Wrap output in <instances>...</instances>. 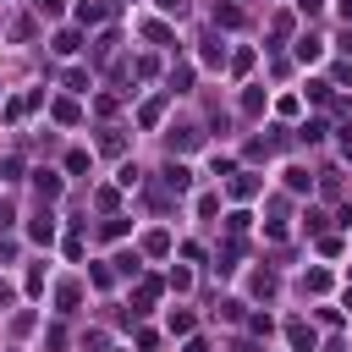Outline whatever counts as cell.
<instances>
[{
	"label": "cell",
	"instance_id": "cell-13",
	"mask_svg": "<svg viewBox=\"0 0 352 352\" xmlns=\"http://www.w3.org/2000/svg\"><path fill=\"white\" fill-rule=\"evenodd\" d=\"M286 341H292L297 352H314V330H308L302 319H292V324H286Z\"/></svg>",
	"mask_w": 352,
	"mask_h": 352
},
{
	"label": "cell",
	"instance_id": "cell-7",
	"mask_svg": "<svg viewBox=\"0 0 352 352\" xmlns=\"http://www.w3.org/2000/svg\"><path fill=\"white\" fill-rule=\"evenodd\" d=\"M104 16H110L104 0H82V6H77V22H82V28H94V22H104Z\"/></svg>",
	"mask_w": 352,
	"mask_h": 352
},
{
	"label": "cell",
	"instance_id": "cell-44",
	"mask_svg": "<svg viewBox=\"0 0 352 352\" xmlns=\"http://www.w3.org/2000/svg\"><path fill=\"white\" fill-rule=\"evenodd\" d=\"M341 154H346V160H352V126H346V132H341Z\"/></svg>",
	"mask_w": 352,
	"mask_h": 352
},
{
	"label": "cell",
	"instance_id": "cell-43",
	"mask_svg": "<svg viewBox=\"0 0 352 352\" xmlns=\"http://www.w3.org/2000/svg\"><path fill=\"white\" fill-rule=\"evenodd\" d=\"M187 352H209V341H204V336H192V341H187Z\"/></svg>",
	"mask_w": 352,
	"mask_h": 352
},
{
	"label": "cell",
	"instance_id": "cell-16",
	"mask_svg": "<svg viewBox=\"0 0 352 352\" xmlns=\"http://www.w3.org/2000/svg\"><path fill=\"white\" fill-rule=\"evenodd\" d=\"M99 148H104V154H121V148H126V132H121V126H104V132H99Z\"/></svg>",
	"mask_w": 352,
	"mask_h": 352
},
{
	"label": "cell",
	"instance_id": "cell-12",
	"mask_svg": "<svg viewBox=\"0 0 352 352\" xmlns=\"http://www.w3.org/2000/svg\"><path fill=\"white\" fill-rule=\"evenodd\" d=\"M55 302H60V314H72V308L82 302V286H77V280H60V286H55Z\"/></svg>",
	"mask_w": 352,
	"mask_h": 352
},
{
	"label": "cell",
	"instance_id": "cell-41",
	"mask_svg": "<svg viewBox=\"0 0 352 352\" xmlns=\"http://www.w3.org/2000/svg\"><path fill=\"white\" fill-rule=\"evenodd\" d=\"M33 6H38V11H50V16H55V11H60V6H66V0H33Z\"/></svg>",
	"mask_w": 352,
	"mask_h": 352
},
{
	"label": "cell",
	"instance_id": "cell-22",
	"mask_svg": "<svg viewBox=\"0 0 352 352\" xmlns=\"http://www.w3.org/2000/svg\"><path fill=\"white\" fill-rule=\"evenodd\" d=\"M143 38H148V44H170V28H165V22H143Z\"/></svg>",
	"mask_w": 352,
	"mask_h": 352
},
{
	"label": "cell",
	"instance_id": "cell-17",
	"mask_svg": "<svg viewBox=\"0 0 352 352\" xmlns=\"http://www.w3.org/2000/svg\"><path fill=\"white\" fill-rule=\"evenodd\" d=\"M143 253L165 258V253H170V231H148V236H143Z\"/></svg>",
	"mask_w": 352,
	"mask_h": 352
},
{
	"label": "cell",
	"instance_id": "cell-47",
	"mask_svg": "<svg viewBox=\"0 0 352 352\" xmlns=\"http://www.w3.org/2000/svg\"><path fill=\"white\" fill-rule=\"evenodd\" d=\"M324 352H341V346H336V341H330V346H324Z\"/></svg>",
	"mask_w": 352,
	"mask_h": 352
},
{
	"label": "cell",
	"instance_id": "cell-42",
	"mask_svg": "<svg viewBox=\"0 0 352 352\" xmlns=\"http://www.w3.org/2000/svg\"><path fill=\"white\" fill-rule=\"evenodd\" d=\"M154 6H160V11H170V16H176V11H182V6H187V0H154Z\"/></svg>",
	"mask_w": 352,
	"mask_h": 352
},
{
	"label": "cell",
	"instance_id": "cell-24",
	"mask_svg": "<svg viewBox=\"0 0 352 352\" xmlns=\"http://www.w3.org/2000/svg\"><path fill=\"white\" fill-rule=\"evenodd\" d=\"M170 330H176V336H192V314H187V308H170Z\"/></svg>",
	"mask_w": 352,
	"mask_h": 352
},
{
	"label": "cell",
	"instance_id": "cell-36",
	"mask_svg": "<svg viewBox=\"0 0 352 352\" xmlns=\"http://www.w3.org/2000/svg\"><path fill=\"white\" fill-rule=\"evenodd\" d=\"M308 99L314 104H330V82H308Z\"/></svg>",
	"mask_w": 352,
	"mask_h": 352
},
{
	"label": "cell",
	"instance_id": "cell-23",
	"mask_svg": "<svg viewBox=\"0 0 352 352\" xmlns=\"http://www.w3.org/2000/svg\"><path fill=\"white\" fill-rule=\"evenodd\" d=\"M160 116H165V99H148V104H143V116H138V121H143V126H160Z\"/></svg>",
	"mask_w": 352,
	"mask_h": 352
},
{
	"label": "cell",
	"instance_id": "cell-37",
	"mask_svg": "<svg viewBox=\"0 0 352 352\" xmlns=\"http://www.w3.org/2000/svg\"><path fill=\"white\" fill-rule=\"evenodd\" d=\"M116 182H121V187H138V182H143V170H138V165H121V176H116Z\"/></svg>",
	"mask_w": 352,
	"mask_h": 352
},
{
	"label": "cell",
	"instance_id": "cell-31",
	"mask_svg": "<svg viewBox=\"0 0 352 352\" xmlns=\"http://www.w3.org/2000/svg\"><path fill=\"white\" fill-rule=\"evenodd\" d=\"M99 231H104V236H126V214H110Z\"/></svg>",
	"mask_w": 352,
	"mask_h": 352
},
{
	"label": "cell",
	"instance_id": "cell-8",
	"mask_svg": "<svg viewBox=\"0 0 352 352\" xmlns=\"http://www.w3.org/2000/svg\"><path fill=\"white\" fill-rule=\"evenodd\" d=\"M242 22H248V11H242V6H231V0H226V6H214V28H242Z\"/></svg>",
	"mask_w": 352,
	"mask_h": 352
},
{
	"label": "cell",
	"instance_id": "cell-3",
	"mask_svg": "<svg viewBox=\"0 0 352 352\" xmlns=\"http://www.w3.org/2000/svg\"><path fill=\"white\" fill-rule=\"evenodd\" d=\"M116 44H121V38H116V28H104V33L94 38V50H88V55H94V66H104V60L116 55Z\"/></svg>",
	"mask_w": 352,
	"mask_h": 352
},
{
	"label": "cell",
	"instance_id": "cell-6",
	"mask_svg": "<svg viewBox=\"0 0 352 352\" xmlns=\"http://www.w3.org/2000/svg\"><path fill=\"white\" fill-rule=\"evenodd\" d=\"M154 297H160V280L148 275V280H138V297H132V314H148L154 308Z\"/></svg>",
	"mask_w": 352,
	"mask_h": 352
},
{
	"label": "cell",
	"instance_id": "cell-33",
	"mask_svg": "<svg viewBox=\"0 0 352 352\" xmlns=\"http://www.w3.org/2000/svg\"><path fill=\"white\" fill-rule=\"evenodd\" d=\"M11 226H16V204H11V198H0V231H11Z\"/></svg>",
	"mask_w": 352,
	"mask_h": 352
},
{
	"label": "cell",
	"instance_id": "cell-18",
	"mask_svg": "<svg viewBox=\"0 0 352 352\" xmlns=\"http://www.w3.org/2000/svg\"><path fill=\"white\" fill-rule=\"evenodd\" d=\"M302 292L324 297V292H330V270H308V275H302Z\"/></svg>",
	"mask_w": 352,
	"mask_h": 352
},
{
	"label": "cell",
	"instance_id": "cell-4",
	"mask_svg": "<svg viewBox=\"0 0 352 352\" xmlns=\"http://www.w3.org/2000/svg\"><path fill=\"white\" fill-rule=\"evenodd\" d=\"M165 187H170V192H187V187H192V170H187L182 160H170V165H165Z\"/></svg>",
	"mask_w": 352,
	"mask_h": 352
},
{
	"label": "cell",
	"instance_id": "cell-35",
	"mask_svg": "<svg viewBox=\"0 0 352 352\" xmlns=\"http://www.w3.org/2000/svg\"><path fill=\"white\" fill-rule=\"evenodd\" d=\"M248 66H253V50H236V55H231V72H236V77H242V72H248Z\"/></svg>",
	"mask_w": 352,
	"mask_h": 352
},
{
	"label": "cell",
	"instance_id": "cell-29",
	"mask_svg": "<svg viewBox=\"0 0 352 352\" xmlns=\"http://www.w3.org/2000/svg\"><path fill=\"white\" fill-rule=\"evenodd\" d=\"M66 170H72V176H82V170H88V154H82V148H72V154H66Z\"/></svg>",
	"mask_w": 352,
	"mask_h": 352
},
{
	"label": "cell",
	"instance_id": "cell-28",
	"mask_svg": "<svg viewBox=\"0 0 352 352\" xmlns=\"http://www.w3.org/2000/svg\"><path fill=\"white\" fill-rule=\"evenodd\" d=\"M242 110H248V116H258V110H264V94H258V88H248V94H242Z\"/></svg>",
	"mask_w": 352,
	"mask_h": 352
},
{
	"label": "cell",
	"instance_id": "cell-40",
	"mask_svg": "<svg viewBox=\"0 0 352 352\" xmlns=\"http://www.w3.org/2000/svg\"><path fill=\"white\" fill-rule=\"evenodd\" d=\"M336 82H352V60H341V66H336Z\"/></svg>",
	"mask_w": 352,
	"mask_h": 352
},
{
	"label": "cell",
	"instance_id": "cell-25",
	"mask_svg": "<svg viewBox=\"0 0 352 352\" xmlns=\"http://www.w3.org/2000/svg\"><path fill=\"white\" fill-rule=\"evenodd\" d=\"M154 72H160L154 55H138V60H132V77H154Z\"/></svg>",
	"mask_w": 352,
	"mask_h": 352
},
{
	"label": "cell",
	"instance_id": "cell-20",
	"mask_svg": "<svg viewBox=\"0 0 352 352\" xmlns=\"http://www.w3.org/2000/svg\"><path fill=\"white\" fill-rule=\"evenodd\" d=\"M214 258H220V270H236V258H242V242H236V236H231V242H226V248H220V253H214Z\"/></svg>",
	"mask_w": 352,
	"mask_h": 352
},
{
	"label": "cell",
	"instance_id": "cell-1",
	"mask_svg": "<svg viewBox=\"0 0 352 352\" xmlns=\"http://www.w3.org/2000/svg\"><path fill=\"white\" fill-rule=\"evenodd\" d=\"M28 236H33V242H44V248L55 242V214H50V204H38V214L28 220Z\"/></svg>",
	"mask_w": 352,
	"mask_h": 352
},
{
	"label": "cell",
	"instance_id": "cell-32",
	"mask_svg": "<svg viewBox=\"0 0 352 352\" xmlns=\"http://www.w3.org/2000/svg\"><path fill=\"white\" fill-rule=\"evenodd\" d=\"M44 346H50V352H66V330H60V324H50V336H44Z\"/></svg>",
	"mask_w": 352,
	"mask_h": 352
},
{
	"label": "cell",
	"instance_id": "cell-11",
	"mask_svg": "<svg viewBox=\"0 0 352 352\" xmlns=\"http://www.w3.org/2000/svg\"><path fill=\"white\" fill-rule=\"evenodd\" d=\"M33 187H38V198L50 204V198H60V176L55 170H33Z\"/></svg>",
	"mask_w": 352,
	"mask_h": 352
},
{
	"label": "cell",
	"instance_id": "cell-26",
	"mask_svg": "<svg viewBox=\"0 0 352 352\" xmlns=\"http://www.w3.org/2000/svg\"><path fill=\"white\" fill-rule=\"evenodd\" d=\"M297 138H302V143H319V138H324V121H302Z\"/></svg>",
	"mask_w": 352,
	"mask_h": 352
},
{
	"label": "cell",
	"instance_id": "cell-39",
	"mask_svg": "<svg viewBox=\"0 0 352 352\" xmlns=\"http://www.w3.org/2000/svg\"><path fill=\"white\" fill-rule=\"evenodd\" d=\"M297 11H302V16H319V11H324V0H297Z\"/></svg>",
	"mask_w": 352,
	"mask_h": 352
},
{
	"label": "cell",
	"instance_id": "cell-2",
	"mask_svg": "<svg viewBox=\"0 0 352 352\" xmlns=\"http://www.w3.org/2000/svg\"><path fill=\"white\" fill-rule=\"evenodd\" d=\"M198 143H204V132H198L192 121H182V126H170V154H176V148L187 154V148H198Z\"/></svg>",
	"mask_w": 352,
	"mask_h": 352
},
{
	"label": "cell",
	"instance_id": "cell-10",
	"mask_svg": "<svg viewBox=\"0 0 352 352\" xmlns=\"http://www.w3.org/2000/svg\"><path fill=\"white\" fill-rule=\"evenodd\" d=\"M50 116H55L60 126H77V121H82V110H77V99H55V104H50Z\"/></svg>",
	"mask_w": 352,
	"mask_h": 352
},
{
	"label": "cell",
	"instance_id": "cell-19",
	"mask_svg": "<svg viewBox=\"0 0 352 352\" xmlns=\"http://www.w3.org/2000/svg\"><path fill=\"white\" fill-rule=\"evenodd\" d=\"M308 182H314V176H308L302 165H286V187H292V192H308Z\"/></svg>",
	"mask_w": 352,
	"mask_h": 352
},
{
	"label": "cell",
	"instance_id": "cell-38",
	"mask_svg": "<svg viewBox=\"0 0 352 352\" xmlns=\"http://www.w3.org/2000/svg\"><path fill=\"white\" fill-rule=\"evenodd\" d=\"M341 248H346V242H341V236H319V253H324V258H336V253H341Z\"/></svg>",
	"mask_w": 352,
	"mask_h": 352
},
{
	"label": "cell",
	"instance_id": "cell-45",
	"mask_svg": "<svg viewBox=\"0 0 352 352\" xmlns=\"http://www.w3.org/2000/svg\"><path fill=\"white\" fill-rule=\"evenodd\" d=\"M341 50H346V55H352V28H346V38H341Z\"/></svg>",
	"mask_w": 352,
	"mask_h": 352
},
{
	"label": "cell",
	"instance_id": "cell-46",
	"mask_svg": "<svg viewBox=\"0 0 352 352\" xmlns=\"http://www.w3.org/2000/svg\"><path fill=\"white\" fill-rule=\"evenodd\" d=\"M341 16H346V22H352V0H341Z\"/></svg>",
	"mask_w": 352,
	"mask_h": 352
},
{
	"label": "cell",
	"instance_id": "cell-34",
	"mask_svg": "<svg viewBox=\"0 0 352 352\" xmlns=\"http://www.w3.org/2000/svg\"><path fill=\"white\" fill-rule=\"evenodd\" d=\"M204 60H209V66H220V60H226V50H220L214 38H204Z\"/></svg>",
	"mask_w": 352,
	"mask_h": 352
},
{
	"label": "cell",
	"instance_id": "cell-9",
	"mask_svg": "<svg viewBox=\"0 0 352 352\" xmlns=\"http://www.w3.org/2000/svg\"><path fill=\"white\" fill-rule=\"evenodd\" d=\"M50 44H55V55H77V50H82V33H77V28H60Z\"/></svg>",
	"mask_w": 352,
	"mask_h": 352
},
{
	"label": "cell",
	"instance_id": "cell-27",
	"mask_svg": "<svg viewBox=\"0 0 352 352\" xmlns=\"http://www.w3.org/2000/svg\"><path fill=\"white\" fill-rule=\"evenodd\" d=\"M143 264H138V253H116V275H138Z\"/></svg>",
	"mask_w": 352,
	"mask_h": 352
},
{
	"label": "cell",
	"instance_id": "cell-14",
	"mask_svg": "<svg viewBox=\"0 0 352 352\" xmlns=\"http://www.w3.org/2000/svg\"><path fill=\"white\" fill-rule=\"evenodd\" d=\"M319 55H324V44H319L314 33H302V38H297V60H302V66H314Z\"/></svg>",
	"mask_w": 352,
	"mask_h": 352
},
{
	"label": "cell",
	"instance_id": "cell-15",
	"mask_svg": "<svg viewBox=\"0 0 352 352\" xmlns=\"http://www.w3.org/2000/svg\"><path fill=\"white\" fill-rule=\"evenodd\" d=\"M187 82H192V66H170V77H165V94H187Z\"/></svg>",
	"mask_w": 352,
	"mask_h": 352
},
{
	"label": "cell",
	"instance_id": "cell-21",
	"mask_svg": "<svg viewBox=\"0 0 352 352\" xmlns=\"http://www.w3.org/2000/svg\"><path fill=\"white\" fill-rule=\"evenodd\" d=\"M253 292H258V297H275V292H280V280H275L270 270H258V275H253Z\"/></svg>",
	"mask_w": 352,
	"mask_h": 352
},
{
	"label": "cell",
	"instance_id": "cell-5",
	"mask_svg": "<svg viewBox=\"0 0 352 352\" xmlns=\"http://www.w3.org/2000/svg\"><path fill=\"white\" fill-rule=\"evenodd\" d=\"M258 187H264V182H258V170H236V176H231V198H253Z\"/></svg>",
	"mask_w": 352,
	"mask_h": 352
},
{
	"label": "cell",
	"instance_id": "cell-30",
	"mask_svg": "<svg viewBox=\"0 0 352 352\" xmlns=\"http://www.w3.org/2000/svg\"><path fill=\"white\" fill-rule=\"evenodd\" d=\"M0 176H6V182H16V176H22V160H16V154H6V160H0Z\"/></svg>",
	"mask_w": 352,
	"mask_h": 352
}]
</instances>
